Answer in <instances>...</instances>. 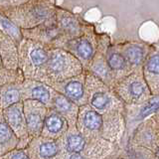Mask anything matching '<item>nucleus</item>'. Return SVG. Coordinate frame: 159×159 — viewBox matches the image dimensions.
Masks as SVG:
<instances>
[{"instance_id":"ddd939ff","label":"nucleus","mask_w":159,"mask_h":159,"mask_svg":"<svg viewBox=\"0 0 159 159\" xmlns=\"http://www.w3.org/2000/svg\"><path fill=\"white\" fill-rule=\"evenodd\" d=\"M0 111L2 113L5 122L19 139L17 148H26L31 138L29 137L27 132L26 121H25L23 112V103L18 102Z\"/></svg>"},{"instance_id":"a211bd4d","label":"nucleus","mask_w":159,"mask_h":159,"mask_svg":"<svg viewBox=\"0 0 159 159\" xmlns=\"http://www.w3.org/2000/svg\"><path fill=\"white\" fill-rule=\"evenodd\" d=\"M144 81L152 96L159 94V52L157 45L152 44V48L144 60L141 67Z\"/></svg>"},{"instance_id":"5701e85b","label":"nucleus","mask_w":159,"mask_h":159,"mask_svg":"<svg viewBox=\"0 0 159 159\" xmlns=\"http://www.w3.org/2000/svg\"><path fill=\"white\" fill-rule=\"evenodd\" d=\"M69 124L62 116L51 108L47 109L41 136L58 140L67 132Z\"/></svg>"},{"instance_id":"423d86ee","label":"nucleus","mask_w":159,"mask_h":159,"mask_svg":"<svg viewBox=\"0 0 159 159\" xmlns=\"http://www.w3.org/2000/svg\"><path fill=\"white\" fill-rule=\"evenodd\" d=\"M158 96H152L148 101L139 104L124 106V134L119 144V148L124 147L127 144L132 132L139 124L146 119L158 113Z\"/></svg>"},{"instance_id":"9b49d317","label":"nucleus","mask_w":159,"mask_h":159,"mask_svg":"<svg viewBox=\"0 0 159 159\" xmlns=\"http://www.w3.org/2000/svg\"><path fill=\"white\" fill-rule=\"evenodd\" d=\"M52 89L72 101L79 107L87 106L88 93L86 88V74L82 73L65 80V81L50 84Z\"/></svg>"},{"instance_id":"9d476101","label":"nucleus","mask_w":159,"mask_h":159,"mask_svg":"<svg viewBox=\"0 0 159 159\" xmlns=\"http://www.w3.org/2000/svg\"><path fill=\"white\" fill-rule=\"evenodd\" d=\"M126 145L142 147L155 155L159 154V116L158 113L146 119L134 129Z\"/></svg>"},{"instance_id":"7ed1b4c3","label":"nucleus","mask_w":159,"mask_h":159,"mask_svg":"<svg viewBox=\"0 0 159 159\" xmlns=\"http://www.w3.org/2000/svg\"><path fill=\"white\" fill-rule=\"evenodd\" d=\"M84 74L88 93V106L102 116L114 113L123 114L124 104L116 97L112 89L107 87L91 74L87 72H84Z\"/></svg>"},{"instance_id":"4be33fe9","label":"nucleus","mask_w":159,"mask_h":159,"mask_svg":"<svg viewBox=\"0 0 159 159\" xmlns=\"http://www.w3.org/2000/svg\"><path fill=\"white\" fill-rule=\"evenodd\" d=\"M0 59L5 70L10 72L19 71L18 45L0 28Z\"/></svg>"},{"instance_id":"f03ea898","label":"nucleus","mask_w":159,"mask_h":159,"mask_svg":"<svg viewBox=\"0 0 159 159\" xmlns=\"http://www.w3.org/2000/svg\"><path fill=\"white\" fill-rule=\"evenodd\" d=\"M49 49L38 42L22 39L18 45V67L24 80L45 83Z\"/></svg>"},{"instance_id":"b1692460","label":"nucleus","mask_w":159,"mask_h":159,"mask_svg":"<svg viewBox=\"0 0 159 159\" xmlns=\"http://www.w3.org/2000/svg\"><path fill=\"white\" fill-rule=\"evenodd\" d=\"M61 151L65 153H83L89 144V138L84 137L76 126H69L67 132L58 139Z\"/></svg>"},{"instance_id":"4468645a","label":"nucleus","mask_w":159,"mask_h":159,"mask_svg":"<svg viewBox=\"0 0 159 159\" xmlns=\"http://www.w3.org/2000/svg\"><path fill=\"white\" fill-rule=\"evenodd\" d=\"M22 103L29 137L32 139L33 137L40 136L48 108L35 101H23Z\"/></svg>"},{"instance_id":"39448f33","label":"nucleus","mask_w":159,"mask_h":159,"mask_svg":"<svg viewBox=\"0 0 159 159\" xmlns=\"http://www.w3.org/2000/svg\"><path fill=\"white\" fill-rule=\"evenodd\" d=\"M111 89L124 106L142 103L152 97L143 79L141 70L132 72L116 82Z\"/></svg>"},{"instance_id":"6e6552de","label":"nucleus","mask_w":159,"mask_h":159,"mask_svg":"<svg viewBox=\"0 0 159 159\" xmlns=\"http://www.w3.org/2000/svg\"><path fill=\"white\" fill-rule=\"evenodd\" d=\"M55 19L60 32V37L51 45L50 48H59L64 42L80 37L86 32V30L91 25L84 21L78 15L61 7H57Z\"/></svg>"},{"instance_id":"0eeeda50","label":"nucleus","mask_w":159,"mask_h":159,"mask_svg":"<svg viewBox=\"0 0 159 159\" xmlns=\"http://www.w3.org/2000/svg\"><path fill=\"white\" fill-rule=\"evenodd\" d=\"M98 32L93 24L89 26L83 35L69 41L64 42L57 49H63L72 54L78 61L82 64L84 72L91 62L97 50L98 45Z\"/></svg>"},{"instance_id":"cd10ccee","label":"nucleus","mask_w":159,"mask_h":159,"mask_svg":"<svg viewBox=\"0 0 159 159\" xmlns=\"http://www.w3.org/2000/svg\"><path fill=\"white\" fill-rule=\"evenodd\" d=\"M0 159H30L26 149L15 148L13 150L5 153L4 155L0 156Z\"/></svg>"},{"instance_id":"412c9836","label":"nucleus","mask_w":159,"mask_h":159,"mask_svg":"<svg viewBox=\"0 0 159 159\" xmlns=\"http://www.w3.org/2000/svg\"><path fill=\"white\" fill-rule=\"evenodd\" d=\"M106 60L107 67L113 77L114 83L131 73L126 60L124 59L117 43H111L108 46L106 53Z\"/></svg>"},{"instance_id":"c85d7f7f","label":"nucleus","mask_w":159,"mask_h":159,"mask_svg":"<svg viewBox=\"0 0 159 159\" xmlns=\"http://www.w3.org/2000/svg\"><path fill=\"white\" fill-rule=\"evenodd\" d=\"M107 159H127V157L125 156L121 148H117Z\"/></svg>"},{"instance_id":"20e7f679","label":"nucleus","mask_w":159,"mask_h":159,"mask_svg":"<svg viewBox=\"0 0 159 159\" xmlns=\"http://www.w3.org/2000/svg\"><path fill=\"white\" fill-rule=\"evenodd\" d=\"M84 73L82 64L72 54L63 49L50 48L45 71V83L48 86Z\"/></svg>"},{"instance_id":"dca6fc26","label":"nucleus","mask_w":159,"mask_h":159,"mask_svg":"<svg viewBox=\"0 0 159 159\" xmlns=\"http://www.w3.org/2000/svg\"><path fill=\"white\" fill-rule=\"evenodd\" d=\"M20 31H21L23 39L38 42L49 48L60 37V32L57 27L55 16L37 27L28 30H20Z\"/></svg>"},{"instance_id":"f3484780","label":"nucleus","mask_w":159,"mask_h":159,"mask_svg":"<svg viewBox=\"0 0 159 159\" xmlns=\"http://www.w3.org/2000/svg\"><path fill=\"white\" fill-rule=\"evenodd\" d=\"M25 149L30 159H57L61 153L58 140L41 135L33 137Z\"/></svg>"},{"instance_id":"bb28decb","label":"nucleus","mask_w":159,"mask_h":159,"mask_svg":"<svg viewBox=\"0 0 159 159\" xmlns=\"http://www.w3.org/2000/svg\"><path fill=\"white\" fill-rule=\"evenodd\" d=\"M121 149L127 159H158V155H155L150 150L142 147L125 145L124 147H121Z\"/></svg>"},{"instance_id":"aec40b11","label":"nucleus","mask_w":159,"mask_h":159,"mask_svg":"<svg viewBox=\"0 0 159 159\" xmlns=\"http://www.w3.org/2000/svg\"><path fill=\"white\" fill-rule=\"evenodd\" d=\"M52 89L46 83L24 80L22 82V99L35 101L44 104L48 108L51 99Z\"/></svg>"},{"instance_id":"a878e982","label":"nucleus","mask_w":159,"mask_h":159,"mask_svg":"<svg viewBox=\"0 0 159 159\" xmlns=\"http://www.w3.org/2000/svg\"><path fill=\"white\" fill-rule=\"evenodd\" d=\"M19 139L5 122L0 111V156L17 148Z\"/></svg>"},{"instance_id":"1a4fd4ad","label":"nucleus","mask_w":159,"mask_h":159,"mask_svg":"<svg viewBox=\"0 0 159 159\" xmlns=\"http://www.w3.org/2000/svg\"><path fill=\"white\" fill-rule=\"evenodd\" d=\"M111 44V40L109 35L107 33H98V45L97 50L91 62L84 70V72L91 74L92 76L97 78L101 82H102L107 87L112 88L114 84L113 77L107 67L106 53L109 45Z\"/></svg>"},{"instance_id":"393cba45","label":"nucleus","mask_w":159,"mask_h":159,"mask_svg":"<svg viewBox=\"0 0 159 159\" xmlns=\"http://www.w3.org/2000/svg\"><path fill=\"white\" fill-rule=\"evenodd\" d=\"M22 102V83H8L0 87V111Z\"/></svg>"},{"instance_id":"2eb2a0df","label":"nucleus","mask_w":159,"mask_h":159,"mask_svg":"<svg viewBox=\"0 0 159 159\" xmlns=\"http://www.w3.org/2000/svg\"><path fill=\"white\" fill-rule=\"evenodd\" d=\"M117 44L131 73L141 70L144 60L152 48V44L141 41H127Z\"/></svg>"},{"instance_id":"f8f14e48","label":"nucleus","mask_w":159,"mask_h":159,"mask_svg":"<svg viewBox=\"0 0 159 159\" xmlns=\"http://www.w3.org/2000/svg\"><path fill=\"white\" fill-rule=\"evenodd\" d=\"M76 127L87 138H102L104 117L87 104L79 108Z\"/></svg>"},{"instance_id":"f257e3e1","label":"nucleus","mask_w":159,"mask_h":159,"mask_svg":"<svg viewBox=\"0 0 159 159\" xmlns=\"http://www.w3.org/2000/svg\"><path fill=\"white\" fill-rule=\"evenodd\" d=\"M57 7L45 0H1L0 15L20 30H28L54 17Z\"/></svg>"},{"instance_id":"6ab92c4d","label":"nucleus","mask_w":159,"mask_h":159,"mask_svg":"<svg viewBox=\"0 0 159 159\" xmlns=\"http://www.w3.org/2000/svg\"><path fill=\"white\" fill-rule=\"evenodd\" d=\"M48 108L53 109L60 116H62L67 120L69 126H76L80 107L63 94L55 92L54 89H52Z\"/></svg>"}]
</instances>
